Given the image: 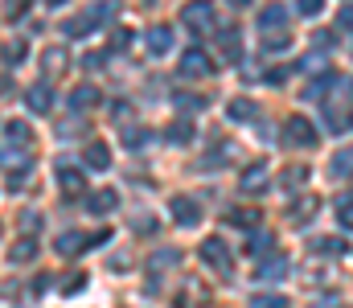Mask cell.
<instances>
[{
  "instance_id": "1",
  "label": "cell",
  "mask_w": 353,
  "mask_h": 308,
  "mask_svg": "<svg viewBox=\"0 0 353 308\" xmlns=\"http://www.w3.org/2000/svg\"><path fill=\"white\" fill-rule=\"evenodd\" d=\"M283 144H292V148H308V144H316V123L308 119V115H288L283 119Z\"/></svg>"
},
{
  "instance_id": "2",
  "label": "cell",
  "mask_w": 353,
  "mask_h": 308,
  "mask_svg": "<svg viewBox=\"0 0 353 308\" xmlns=\"http://www.w3.org/2000/svg\"><path fill=\"white\" fill-rule=\"evenodd\" d=\"M176 70H181V79H210L214 74V58L205 50H185Z\"/></svg>"
},
{
  "instance_id": "3",
  "label": "cell",
  "mask_w": 353,
  "mask_h": 308,
  "mask_svg": "<svg viewBox=\"0 0 353 308\" xmlns=\"http://www.w3.org/2000/svg\"><path fill=\"white\" fill-rule=\"evenodd\" d=\"M201 259H205L218 276H234V259H230V251H226L222 238H205V243H201Z\"/></svg>"
},
{
  "instance_id": "4",
  "label": "cell",
  "mask_w": 353,
  "mask_h": 308,
  "mask_svg": "<svg viewBox=\"0 0 353 308\" xmlns=\"http://www.w3.org/2000/svg\"><path fill=\"white\" fill-rule=\"evenodd\" d=\"M107 12H111V8H94V12H83V17H70V21L62 25V33H66V37H83V33H94V29H99V21H103Z\"/></svg>"
},
{
  "instance_id": "5",
  "label": "cell",
  "mask_w": 353,
  "mask_h": 308,
  "mask_svg": "<svg viewBox=\"0 0 353 308\" xmlns=\"http://www.w3.org/2000/svg\"><path fill=\"white\" fill-rule=\"evenodd\" d=\"M25 107L37 111V115H50V111H54V87H50V83H33V87L25 91Z\"/></svg>"
},
{
  "instance_id": "6",
  "label": "cell",
  "mask_w": 353,
  "mask_h": 308,
  "mask_svg": "<svg viewBox=\"0 0 353 308\" xmlns=\"http://www.w3.org/2000/svg\"><path fill=\"white\" fill-rule=\"evenodd\" d=\"M185 25H189L193 33H210V29H214V8L201 4V0L189 4V8H185Z\"/></svg>"
},
{
  "instance_id": "7",
  "label": "cell",
  "mask_w": 353,
  "mask_h": 308,
  "mask_svg": "<svg viewBox=\"0 0 353 308\" xmlns=\"http://www.w3.org/2000/svg\"><path fill=\"white\" fill-rule=\"evenodd\" d=\"M29 152H17V148H0V169H12V189H21V169H29Z\"/></svg>"
},
{
  "instance_id": "8",
  "label": "cell",
  "mask_w": 353,
  "mask_h": 308,
  "mask_svg": "<svg viewBox=\"0 0 353 308\" xmlns=\"http://www.w3.org/2000/svg\"><path fill=\"white\" fill-rule=\"evenodd\" d=\"M169 209H173V222H176V226H197V222H201V209H197V202H193V198H173V202H169Z\"/></svg>"
},
{
  "instance_id": "9",
  "label": "cell",
  "mask_w": 353,
  "mask_h": 308,
  "mask_svg": "<svg viewBox=\"0 0 353 308\" xmlns=\"http://www.w3.org/2000/svg\"><path fill=\"white\" fill-rule=\"evenodd\" d=\"M316 209H321V198H316V194H304V198H296V202H292V209H288V222H292V226H304Z\"/></svg>"
},
{
  "instance_id": "10",
  "label": "cell",
  "mask_w": 353,
  "mask_h": 308,
  "mask_svg": "<svg viewBox=\"0 0 353 308\" xmlns=\"http://www.w3.org/2000/svg\"><path fill=\"white\" fill-rule=\"evenodd\" d=\"M58 185H62L66 198H79V194L87 189V177H83L74 165H62V169H58Z\"/></svg>"
},
{
  "instance_id": "11",
  "label": "cell",
  "mask_w": 353,
  "mask_h": 308,
  "mask_svg": "<svg viewBox=\"0 0 353 308\" xmlns=\"http://www.w3.org/2000/svg\"><path fill=\"white\" fill-rule=\"evenodd\" d=\"M54 251H58L62 259H74L79 251H87V234H79V230H66V234H58Z\"/></svg>"
},
{
  "instance_id": "12",
  "label": "cell",
  "mask_w": 353,
  "mask_h": 308,
  "mask_svg": "<svg viewBox=\"0 0 353 308\" xmlns=\"http://www.w3.org/2000/svg\"><path fill=\"white\" fill-rule=\"evenodd\" d=\"M83 161H87V169L103 173V169H111V148H107V144H99V140H90L87 152H83Z\"/></svg>"
},
{
  "instance_id": "13",
  "label": "cell",
  "mask_w": 353,
  "mask_h": 308,
  "mask_svg": "<svg viewBox=\"0 0 353 308\" xmlns=\"http://www.w3.org/2000/svg\"><path fill=\"white\" fill-rule=\"evenodd\" d=\"M181 259H185V255H181L176 247H161V251H157V255L148 259V271H152V276H161V271H169V267H176Z\"/></svg>"
},
{
  "instance_id": "14",
  "label": "cell",
  "mask_w": 353,
  "mask_h": 308,
  "mask_svg": "<svg viewBox=\"0 0 353 308\" xmlns=\"http://www.w3.org/2000/svg\"><path fill=\"white\" fill-rule=\"evenodd\" d=\"M173 50V29L169 25H152L148 29V54H169Z\"/></svg>"
},
{
  "instance_id": "15",
  "label": "cell",
  "mask_w": 353,
  "mask_h": 308,
  "mask_svg": "<svg viewBox=\"0 0 353 308\" xmlns=\"http://www.w3.org/2000/svg\"><path fill=\"white\" fill-rule=\"evenodd\" d=\"M267 189V165H251L247 173H243V194H263Z\"/></svg>"
},
{
  "instance_id": "16",
  "label": "cell",
  "mask_w": 353,
  "mask_h": 308,
  "mask_svg": "<svg viewBox=\"0 0 353 308\" xmlns=\"http://www.w3.org/2000/svg\"><path fill=\"white\" fill-rule=\"evenodd\" d=\"M115 205H119V194H115V189H99V194H90L87 198L90 214H111Z\"/></svg>"
},
{
  "instance_id": "17",
  "label": "cell",
  "mask_w": 353,
  "mask_h": 308,
  "mask_svg": "<svg viewBox=\"0 0 353 308\" xmlns=\"http://www.w3.org/2000/svg\"><path fill=\"white\" fill-rule=\"evenodd\" d=\"M66 66H70V58H66V45H54V50H46V74L62 79V74H66Z\"/></svg>"
},
{
  "instance_id": "18",
  "label": "cell",
  "mask_w": 353,
  "mask_h": 308,
  "mask_svg": "<svg viewBox=\"0 0 353 308\" xmlns=\"http://www.w3.org/2000/svg\"><path fill=\"white\" fill-rule=\"evenodd\" d=\"M247 255H251V259L275 255V238H271V234H247Z\"/></svg>"
},
{
  "instance_id": "19",
  "label": "cell",
  "mask_w": 353,
  "mask_h": 308,
  "mask_svg": "<svg viewBox=\"0 0 353 308\" xmlns=\"http://www.w3.org/2000/svg\"><path fill=\"white\" fill-rule=\"evenodd\" d=\"M226 222H230V226H243V230H251V226H259V209L234 205V209H226Z\"/></svg>"
},
{
  "instance_id": "20",
  "label": "cell",
  "mask_w": 353,
  "mask_h": 308,
  "mask_svg": "<svg viewBox=\"0 0 353 308\" xmlns=\"http://www.w3.org/2000/svg\"><path fill=\"white\" fill-rule=\"evenodd\" d=\"M94 103H99V87H90V83H83V87L70 91V107H74V111H87Z\"/></svg>"
},
{
  "instance_id": "21",
  "label": "cell",
  "mask_w": 353,
  "mask_h": 308,
  "mask_svg": "<svg viewBox=\"0 0 353 308\" xmlns=\"http://www.w3.org/2000/svg\"><path fill=\"white\" fill-rule=\"evenodd\" d=\"M33 259H37V243H33V238H21V243L8 251V263H17V267H21V263H33Z\"/></svg>"
},
{
  "instance_id": "22",
  "label": "cell",
  "mask_w": 353,
  "mask_h": 308,
  "mask_svg": "<svg viewBox=\"0 0 353 308\" xmlns=\"http://www.w3.org/2000/svg\"><path fill=\"white\" fill-rule=\"evenodd\" d=\"M165 140H169V144H189V140H193V123H189V119H173V123L165 127Z\"/></svg>"
},
{
  "instance_id": "23",
  "label": "cell",
  "mask_w": 353,
  "mask_h": 308,
  "mask_svg": "<svg viewBox=\"0 0 353 308\" xmlns=\"http://www.w3.org/2000/svg\"><path fill=\"white\" fill-rule=\"evenodd\" d=\"M283 276H288V259H279V255H271L263 267H259V280H267V284H275Z\"/></svg>"
},
{
  "instance_id": "24",
  "label": "cell",
  "mask_w": 353,
  "mask_h": 308,
  "mask_svg": "<svg viewBox=\"0 0 353 308\" xmlns=\"http://www.w3.org/2000/svg\"><path fill=\"white\" fill-rule=\"evenodd\" d=\"M0 58H4V66H17V62L29 58V45H25V41H4V45H0Z\"/></svg>"
},
{
  "instance_id": "25",
  "label": "cell",
  "mask_w": 353,
  "mask_h": 308,
  "mask_svg": "<svg viewBox=\"0 0 353 308\" xmlns=\"http://www.w3.org/2000/svg\"><path fill=\"white\" fill-rule=\"evenodd\" d=\"M283 21H288V8H283V4H267L263 12H259V25H263V29H279Z\"/></svg>"
},
{
  "instance_id": "26",
  "label": "cell",
  "mask_w": 353,
  "mask_h": 308,
  "mask_svg": "<svg viewBox=\"0 0 353 308\" xmlns=\"http://www.w3.org/2000/svg\"><path fill=\"white\" fill-rule=\"evenodd\" d=\"M4 136H8V140H12L17 148H25V144L33 140V132H29V127H25L21 119H8V123H4Z\"/></svg>"
},
{
  "instance_id": "27",
  "label": "cell",
  "mask_w": 353,
  "mask_h": 308,
  "mask_svg": "<svg viewBox=\"0 0 353 308\" xmlns=\"http://www.w3.org/2000/svg\"><path fill=\"white\" fill-rule=\"evenodd\" d=\"M312 251H316V255H345L350 247H345L337 234H325V238H316V243H312Z\"/></svg>"
},
{
  "instance_id": "28",
  "label": "cell",
  "mask_w": 353,
  "mask_h": 308,
  "mask_svg": "<svg viewBox=\"0 0 353 308\" xmlns=\"http://www.w3.org/2000/svg\"><path fill=\"white\" fill-rule=\"evenodd\" d=\"M119 140H123L128 148H144V144L152 140V132H148V127H123V132H119Z\"/></svg>"
},
{
  "instance_id": "29",
  "label": "cell",
  "mask_w": 353,
  "mask_h": 308,
  "mask_svg": "<svg viewBox=\"0 0 353 308\" xmlns=\"http://www.w3.org/2000/svg\"><path fill=\"white\" fill-rule=\"evenodd\" d=\"M255 103L251 99H230V119H239V123H247V119H255Z\"/></svg>"
},
{
  "instance_id": "30",
  "label": "cell",
  "mask_w": 353,
  "mask_h": 308,
  "mask_svg": "<svg viewBox=\"0 0 353 308\" xmlns=\"http://www.w3.org/2000/svg\"><path fill=\"white\" fill-rule=\"evenodd\" d=\"M333 173H337V177H353V144L333 156Z\"/></svg>"
},
{
  "instance_id": "31",
  "label": "cell",
  "mask_w": 353,
  "mask_h": 308,
  "mask_svg": "<svg viewBox=\"0 0 353 308\" xmlns=\"http://www.w3.org/2000/svg\"><path fill=\"white\" fill-rule=\"evenodd\" d=\"M304 181H308V169H304V165H292V169L283 173V185H288V189H300Z\"/></svg>"
},
{
  "instance_id": "32",
  "label": "cell",
  "mask_w": 353,
  "mask_h": 308,
  "mask_svg": "<svg viewBox=\"0 0 353 308\" xmlns=\"http://www.w3.org/2000/svg\"><path fill=\"white\" fill-rule=\"evenodd\" d=\"M58 288H62L66 296H74V292H83V288H87V276H83V271H70V276H66Z\"/></svg>"
},
{
  "instance_id": "33",
  "label": "cell",
  "mask_w": 353,
  "mask_h": 308,
  "mask_svg": "<svg viewBox=\"0 0 353 308\" xmlns=\"http://www.w3.org/2000/svg\"><path fill=\"white\" fill-rule=\"evenodd\" d=\"M29 4H33V0H4L0 8H4V17H8V21H21V17L29 12Z\"/></svg>"
},
{
  "instance_id": "34",
  "label": "cell",
  "mask_w": 353,
  "mask_h": 308,
  "mask_svg": "<svg viewBox=\"0 0 353 308\" xmlns=\"http://www.w3.org/2000/svg\"><path fill=\"white\" fill-rule=\"evenodd\" d=\"M337 222H341L345 230H353V202L350 198H337Z\"/></svg>"
},
{
  "instance_id": "35",
  "label": "cell",
  "mask_w": 353,
  "mask_h": 308,
  "mask_svg": "<svg viewBox=\"0 0 353 308\" xmlns=\"http://www.w3.org/2000/svg\"><path fill=\"white\" fill-rule=\"evenodd\" d=\"M222 54H226V58H239V33H234V29L222 33Z\"/></svg>"
},
{
  "instance_id": "36",
  "label": "cell",
  "mask_w": 353,
  "mask_h": 308,
  "mask_svg": "<svg viewBox=\"0 0 353 308\" xmlns=\"http://www.w3.org/2000/svg\"><path fill=\"white\" fill-rule=\"evenodd\" d=\"M251 308H288L283 296H251Z\"/></svg>"
},
{
  "instance_id": "37",
  "label": "cell",
  "mask_w": 353,
  "mask_h": 308,
  "mask_svg": "<svg viewBox=\"0 0 353 308\" xmlns=\"http://www.w3.org/2000/svg\"><path fill=\"white\" fill-rule=\"evenodd\" d=\"M296 8H300V17H316L325 8V0H296Z\"/></svg>"
},
{
  "instance_id": "38",
  "label": "cell",
  "mask_w": 353,
  "mask_h": 308,
  "mask_svg": "<svg viewBox=\"0 0 353 308\" xmlns=\"http://www.w3.org/2000/svg\"><path fill=\"white\" fill-rule=\"evenodd\" d=\"M288 45H292V41H288V33H283V37H267V41H263L267 54H279V50H288Z\"/></svg>"
},
{
  "instance_id": "39",
  "label": "cell",
  "mask_w": 353,
  "mask_h": 308,
  "mask_svg": "<svg viewBox=\"0 0 353 308\" xmlns=\"http://www.w3.org/2000/svg\"><path fill=\"white\" fill-rule=\"evenodd\" d=\"M312 45H316V50H329V45H333V33H329V29L312 33Z\"/></svg>"
},
{
  "instance_id": "40",
  "label": "cell",
  "mask_w": 353,
  "mask_h": 308,
  "mask_svg": "<svg viewBox=\"0 0 353 308\" xmlns=\"http://www.w3.org/2000/svg\"><path fill=\"white\" fill-rule=\"evenodd\" d=\"M337 25H341V29H353V4H345V8L337 12Z\"/></svg>"
},
{
  "instance_id": "41",
  "label": "cell",
  "mask_w": 353,
  "mask_h": 308,
  "mask_svg": "<svg viewBox=\"0 0 353 308\" xmlns=\"http://www.w3.org/2000/svg\"><path fill=\"white\" fill-rule=\"evenodd\" d=\"M176 103H181V107H201V99H197V95H176Z\"/></svg>"
},
{
  "instance_id": "42",
  "label": "cell",
  "mask_w": 353,
  "mask_h": 308,
  "mask_svg": "<svg viewBox=\"0 0 353 308\" xmlns=\"http://www.w3.org/2000/svg\"><path fill=\"white\" fill-rule=\"evenodd\" d=\"M230 4H239V8H243V4H251V0H230Z\"/></svg>"
},
{
  "instance_id": "43",
  "label": "cell",
  "mask_w": 353,
  "mask_h": 308,
  "mask_svg": "<svg viewBox=\"0 0 353 308\" xmlns=\"http://www.w3.org/2000/svg\"><path fill=\"white\" fill-rule=\"evenodd\" d=\"M46 4H50V8H54V4H66V0H46Z\"/></svg>"
},
{
  "instance_id": "44",
  "label": "cell",
  "mask_w": 353,
  "mask_h": 308,
  "mask_svg": "<svg viewBox=\"0 0 353 308\" xmlns=\"http://www.w3.org/2000/svg\"><path fill=\"white\" fill-rule=\"evenodd\" d=\"M350 127H353V111H350Z\"/></svg>"
}]
</instances>
